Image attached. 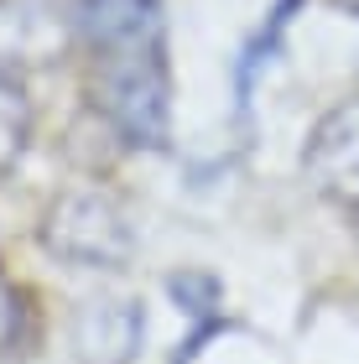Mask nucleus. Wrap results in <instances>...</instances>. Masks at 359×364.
<instances>
[{"mask_svg":"<svg viewBox=\"0 0 359 364\" xmlns=\"http://www.w3.org/2000/svg\"><path fill=\"white\" fill-rule=\"evenodd\" d=\"M94 105L125 146L161 151L172 125V73H167V37L120 47L94 58Z\"/></svg>","mask_w":359,"mask_h":364,"instance_id":"obj_1","label":"nucleus"},{"mask_svg":"<svg viewBox=\"0 0 359 364\" xmlns=\"http://www.w3.org/2000/svg\"><path fill=\"white\" fill-rule=\"evenodd\" d=\"M302 0H276V11H271V21L250 37V47L240 53V68H235V84H240V105H250V89H255V78L260 68H271L276 53H282V37H286V26H291V11H297Z\"/></svg>","mask_w":359,"mask_h":364,"instance_id":"obj_8","label":"nucleus"},{"mask_svg":"<svg viewBox=\"0 0 359 364\" xmlns=\"http://www.w3.org/2000/svg\"><path fill=\"white\" fill-rule=\"evenodd\" d=\"M167 291L183 302L188 318H208V312L219 307V281L208 276V271H183V276H172L167 281Z\"/></svg>","mask_w":359,"mask_h":364,"instance_id":"obj_9","label":"nucleus"},{"mask_svg":"<svg viewBox=\"0 0 359 364\" xmlns=\"http://www.w3.org/2000/svg\"><path fill=\"white\" fill-rule=\"evenodd\" d=\"M146 338V312L136 296H89L73 312V359L78 364H130Z\"/></svg>","mask_w":359,"mask_h":364,"instance_id":"obj_4","label":"nucleus"},{"mask_svg":"<svg viewBox=\"0 0 359 364\" xmlns=\"http://www.w3.org/2000/svg\"><path fill=\"white\" fill-rule=\"evenodd\" d=\"M302 177L313 182L323 198H333V203H344V208L359 203V99L333 105L307 130Z\"/></svg>","mask_w":359,"mask_h":364,"instance_id":"obj_3","label":"nucleus"},{"mask_svg":"<svg viewBox=\"0 0 359 364\" xmlns=\"http://www.w3.org/2000/svg\"><path fill=\"white\" fill-rule=\"evenodd\" d=\"M31 125H37V114H31V99L21 89V78L11 68H0V172H11L26 156Z\"/></svg>","mask_w":359,"mask_h":364,"instance_id":"obj_7","label":"nucleus"},{"mask_svg":"<svg viewBox=\"0 0 359 364\" xmlns=\"http://www.w3.org/2000/svg\"><path fill=\"white\" fill-rule=\"evenodd\" d=\"M21 343H26V296L0 276V359L21 354Z\"/></svg>","mask_w":359,"mask_h":364,"instance_id":"obj_10","label":"nucleus"},{"mask_svg":"<svg viewBox=\"0 0 359 364\" xmlns=\"http://www.w3.org/2000/svg\"><path fill=\"white\" fill-rule=\"evenodd\" d=\"M344 6H349V11H359V0H344Z\"/></svg>","mask_w":359,"mask_h":364,"instance_id":"obj_12","label":"nucleus"},{"mask_svg":"<svg viewBox=\"0 0 359 364\" xmlns=\"http://www.w3.org/2000/svg\"><path fill=\"white\" fill-rule=\"evenodd\" d=\"M349 224H354V240H359V203L349 208Z\"/></svg>","mask_w":359,"mask_h":364,"instance_id":"obj_11","label":"nucleus"},{"mask_svg":"<svg viewBox=\"0 0 359 364\" xmlns=\"http://www.w3.org/2000/svg\"><path fill=\"white\" fill-rule=\"evenodd\" d=\"M42 245L73 271H120L136 255V229L120 198L100 188L63 193L53 208L42 213Z\"/></svg>","mask_w":359,"mask_h":364,"instance_id":"obj_2","label":"nucleus"},{"mask_svg":"<svg viewBox=\"0 0 359 364\" xmlns=\"http://www.w3.org/2000/svg\"><path fill=\"white\" fill-rule=\"evenodd\" d=\"M73 31V16H63L58 0H0V68H47Z\"/></svg>","mask_w":359,"mask_h":364,"instance_id":"obj_5","label":"nucleus"},{"mask_svg":"<svg viewBox=\"0 0 359 364\" xmlns=\"http://www.w3.org/2000/svg\"><path fill=\"white\" fill-rule=\"evenodd\" d=\"M73 26H78V37H84V47L94 58L167 37V26H161V0H78Z\"/></svg>","mask_w":359,"mask_h":364,"instance_id":"obj_6","label":"nucleus"}]
</instances>
